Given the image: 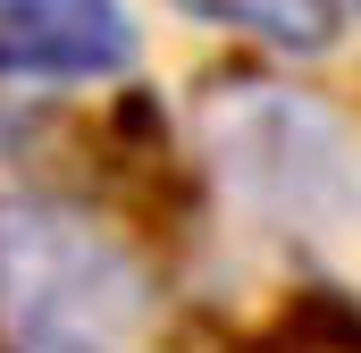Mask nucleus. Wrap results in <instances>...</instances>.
<instances>
[{
    "label": "nucleus",
    "mask_w": 361,
    "mask_h": 353,
    "mask_svg": "<svg viewBox=\"0 0 361 353\" xmlns=\"http://www.w3.org/2000/svg\"><path fill=\"white\" fill-rule=\"evenodd\" d=\"M152 311L143 261L76 202H0V337L118 345Z\"/></svg>",
    "instance_id": "f257e3e1"
},
{
    "label": "nucleus",
    "mask_w": 361,
    "mask_h": 353,
    "mask_svg": "<svg viewBox=\"0 0 361 353\" xmlns=\"http://www.w3.org/2000/svg\"><path fill=\"white\" fill-rule=\"evenodd\" d=\"M126 68V0H0V85H101Z\"/></svg>",
    "instance_id": "f03ea898"
},
{
    "label": "nucleus",
    "mask_w": 361,
    "mask_h": 353,
    "mask_svg": "<svg viewBox=\"0 0 361 353\" xmlns=\"http://www.w3.org/2000/svg\"><path fill=\"white\" fill-rule=\"evenodd\" d=\"M210 25H235L269 51H328L345 34V0H185Z\"/></svg>",
    "instance_id": "7ed1b4c3"
}]
</instances>
